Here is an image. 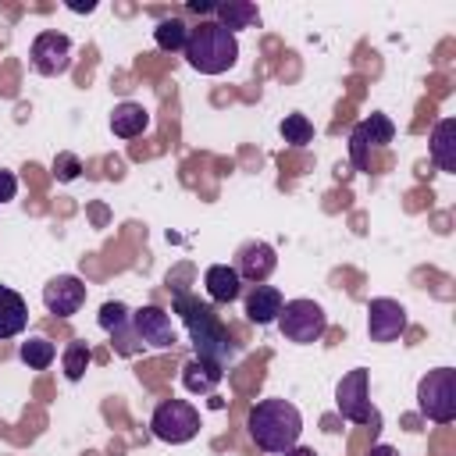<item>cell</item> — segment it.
<instances>
[{
    "label": "cell",
    "mask_w": 456,
    "mask_h": 456,
    "mask_svg": "<svg viewBox=\"0 0 456 456\" xmlns=\"http://www.w3.org/2000/svg\"><path fill=\"white\" fill-rule=\"evenodd\" d=\"M246 428H249V438L260 452H271V456H281L289 452L292 445H299V435H303V413L281 399V395H271V399H256L249 406V417H246Z\"/></svg>",
    "instance_id": "cell-1"
},
{
    "label": "cell",
    "mask_w": 456,
    "mask_h": 456,
    "mask_svg": "<svg viewBox=\"0 0 456 456\" xmlns=\"http://www.w3.org/2000/svg\"><path fill=\"white\" fill-rule=\"evenodd\" d=\"M182 53H185L192 71H200V75H224L239 61V36H232L217 21H200L196 28H189V39H185Z\"/></svg>",
    "instance_id": "cell-2"
},
{
    "label": "cell",
    "mask_w": 456,
    "mask_h": 456,
    "mask_svg": "<svg viewBox=\"0 0 456 456\" xmlns=\"http://www.w3.org/2000/svg\"><path fill=\"white\" fill-rule=\"evenodd\" d=\"M178 310H182V317H185V324H189V335H192L196 356H200V360H214V363L228 367V363L235 360V353H239V349H235L232 335L221 328L217 314H214L210 306H203V303L189 299V296H178Z\"/></svg>",
    "instance_id": "cell-3"
},
{
    "label": "cell",
    "mask_w": 456,
    "mask_h": 456,
    "mask_svg": "<svg viewBox=\"0 0 456 456\" xmlns=\"http://www.w3.org/2000/svg\"><path fill=\"white\" fill-rule=\"evenodd\" d=\"M417 413L431 424L456 420V370L435 367L417 381Z\"/></svg>",
    "instance_id": "cell-4"
},
{
    "label": "cell",
    "mask_w": 456,
    "mask_h": 456,
    "mask_svg": "<svg viewBox=\"0 0 456 456\" xmlns=\"http://www.w3.org/2000/svg\"><path fill=\"white\" fill-rule=\"evenodd\" d=\"M274 324H278V331H281L285 342L314 346V342H321L324 331H328V314H324L321 303H314V299H285Z\"/></svg>",
    "instance_id": "cell-5"
},
{
    "label": "cell",
    "mask_w": 456,
    "mask_h": 456,
    "mask_svg": "<svg viewBox=\"0 0 456 456\" xmlns=\"http://www.w3.org/2000/svg\"><path fill=\"white\" fill-rule=\"evenodd\" d=\"M150 431L167 445H185L200 435V410L189 399H164L150 417Z\"/></svg>",
    "instance_id": "cell-6"
},
{
    "label": "cell",
    "mask_w": 456,
    "mask_h": 456,
    "mask_svg": "<svg viewBox=\"0 0 456 456\" xmlns=\"http://www.w3.org/2000/svg\"><path fill=\"white\" fill-rule=\"evenodd\" d=\"M335 410L349 424H378V410L370 406V370L353 367L335 385Z\"/></svg>",
    "instance_id": "cell-7"
},
{
    "label": "cell",
    "mask_w": 456,
    "mask_h": 456,
    "mask_svg": "<svg viewBox=\"0 0 456 456\" xmlns=\"http://www.w3.org/2000/svg\"><path fill=\"white\" fill-rule=\"evenodd\" d=\"M28 64L43 78L64 75L71 68V39L64 32H57V28H43L28 46Z\"/></svg>",
    "instance_id": "cell-8"
},
{
    "label": "cell",
    "mask_w": 456,
    "mask_h": 456,
    "mask_svg": "<svg viewBox=\"0 0 456 456\" xmlns=\"http://www.w3.org/2000/svg\"><path fill=\"white\" fill-rule=\"evenodd\" d=\"M132 328H135V338H139L142 349L164 353V349H175V346H178L175 321H171V314H167L164 306H157V303H146V306L132 310Z\"/></svg>",
    "instance_id": "cell-9"
},
{
    "label": "cell",
    "mask_w": 456,
    "mask_h": 456,
    "mask_svg": "<svg viewBox=\"0 0 456 456\" xmlns=\"http://www.w3.org/2000/svg\"><path fill=\"white\" fill-rule=\"evenodd\" d=\"M395 139V125L388 121V114L374 110L370 118L356 121L353 132H349V157L356 164V171H367L370 167V150L374 146H388Z\"/></svg>",
    "instance_id": "cell-10"
},
{
    "label": "cell",
    "mask_w": 456,
    "mask_h": 456,
    "mask_svg": "<svg viewBox=\"0 0 456 456\" xmlns=\"http://www.w3.org/2000/svg\"><path fill=\"white\" fill-rule=\"evenodd\" d=\"M274 267H278V253H274V246L264 242V239H246V242L235 249V256H232V271L242 278V285H246V281H249V285H264V281L274 274Z\"/></svg>",
    "instance_id": "cell-11"
},
{
    "label": "cell",
    "mask_w": 456,
    "mask_h": 456,
    "mask_svg": "<svg viewBox=\"0 0 456 456\" xmlns=\"http://www.w3.org/2000/svg\"><path fill=\"white\" fill-rule=\"evenodd\" d=\"M100 328L110 335V346H114V353H121V356H135V353H142V346H139V338H135V328H132V306H125L121 299H107L103 306H100Z\"/></svg>",
    "instance_id": "cell-12"
},
{
    "label": "cell",
    "mask_w": 456,
    "mask_h": 456,
    "mask_svg": "<svg viewBox=\"0 0 456 456\" xmlns=\"http://www.w3.org/2000/svg\"><path fill=\"white\" fill-rule=\"evenodd\" d=\"M406 331V306L392 296H378L367 303V335L370 342H395Z\"/></svg>",
    "instance_id": "cell-13"
},
{
    "label": "cell",
    "mask_w": 456,
    "mask_h": 456,
    "mask_svg": "<svg viewBox=\"0 0 456 456\" xmlns=\"http://www.w3.org/2000/svg\"><path fill=\"white\" fill-rule=\"evenodd\" d=\"M43 306L53 317H71L86 306V281L78 274H57L43 285Z\"/></svg>",
    "instance_id": "cell-14"
},
{
    "label": "cell",
    "mask_w": 456,
    "mask_h": 456,
    "mask_svg": "<svg viewBox=\"0 0 456 456\" xmlns=\"http://www.w3.org/2000/svg\"><path fill=\"white\" fill-rule=\"evenodd\" d=\"M281 303H285L281 289H274V285H249L246 296H242V314H246L249 324H260L264 328V324H274L278 321Z\"/></svg>",
    "instance_id": "cell-15"
},
{
    "label": "cell",
    "mask_w": 456,
    "mask_h": 456,
    "mask_svg": "<svg viewBox=\"0 0 456 456\" xmlns=\"http://www.w3.org/2000/svg\"><path fill=\"white\" fill-rule=\"evenodd\" d=\"M428 153L438 164V171H456V118H438L428 139Z\"/></svg>",
    "instance_id": "cell-16"
},
{
    "label": "cell",
    "mask_w": 456,
    "mask_h": 456,
    "mask_svg": "<svg viewBox=\"0 0 456 456\" xmlns=\"http://www.w3.org/2000/svg\"><path fill=\"white\" fill-rule=\"evenodd\" d=\"M221 378H224V367L214 363V360L192 356V360H185V367H182V385H185V392H192V395H214V388L221 385Z\"/></svg>",
    "instance_id": "cell-17"
},
{
    "label": "cell",
    "mask_w": 456,
    "mask_h": 456,
    "mask_svg": "<svg viewBox=\"0 0 456 456\" xmlns=\"http://www.w3.org/2000/svg\"><path fill=\"white\" fill-rule=\"evenodd\" d=\"M203 289L210 303H235L242 296V278L232 271V264H210L203 271Z\"/></svg>",
    "instance_id": "cell-18"
},
{
    "label": "cell",
    "mask_w": 456,
    "mask_h": 456,
    "mask_svg": "<svg viewBox=\"0 0 456 456\" xmlns=\"http://www.w3.org/2000/svg\"><path fill=\"white\" fill-rule=\"evenodd\" d=\"M146 128H150V110H146L142 103H135V100L114 103V110H110V132H114L118 139H135V135H142Z\"/></svg>",
    "instance_id": "cell-19"
},
{
    "label": "cell",
    "mask_w": 456,
    "mask_h": 456,
    "mask_svg": "<svg viewBox=\"0 0 456 456\" xmlns=\"http://www.w3.org/2000/svg\"><path fill=\"white\" fill-rule=\"evenodd\" d=\"M25 324H28V303L14 289L0 285V342L21 335Z\"/></svg>",
    "instance_id": "cell-20"
},
{
    "label": "cell",
    "mask_w": 456,
    "mask_h": 456,
    "mask_svg": "<svg viewBox=\"0 0 456 456\" xmlns=\"http://www.w3.org/2000/svg\"><path fill=\"white\" fill-rule=\"evenodd\" d=\"M214 14H217V25H224L232 36H235L239 28H249V25L260 21L256 4H249V0H224V4L214 7Z\"/></svg>",
    "instance_id": "cell-21"
},
{
    "label": "cell",
    "mask_w": 456,
    "mask_h": 456,
    "mask_svg": "<svg viewBox=\"0 0 456 456\" xmlns=\"http://www.w3.org/2000/svg\"><path fill=\"white\" fill-rule=\"evenodd\" d=\"M18 356H21V363H25L28 370H46V367L57 360V346H53L50 338H43V335H32V338H25V342L18 346Z\"/></svg>",
    "instance_id": "cell-22"
},
{
    "label": "cell",
    "mask_w": 456,
    "mask_h": 456,
    "mask_svg": "<svg viewBox=\"0 0 456 456\" xmlns=\"http://www.w3.org/2000/svg\"><path fill=\"white\" fill-rule=\"evenodd\" d=\"M185 39H189V25L182 18H160L157 28H153V43L164 53H182L185 50Z\"/></svg>",
    "instance_id": "cell-23"
},
{
    "label": "cell",
    "mask_w": 456,
    "mask_h": 456,
    "mask_svg": "<svg viewBox=\"0 0 456 456\" xmlns=\"http://www.w3.org/2000/svg\"><path fill=\"white\" fill-rule=\"evenodd\" d=\"M89 360H93V353H89V342H82V338L68 342V346H64V353H61V367H64V378H68V381H82V374H86Z\"/></svg>",
    "instance_id": "cell-24"
},
{
    "label": "cell",
    "mask_w": 456,
    "mask_h": 456,
    "mask_svg": "<svg viewBox=\"0 0 456 456\" xmlns=\"http://www.w3.org/2000/svg\"><path fill=\"white\" fill-rule=\"evenodd\" d=\"M278 132H281V139H285L289 146H306V142H314V125H310L306 114H285L281 125H278Z\"/></svg>",
    "instance_id": "cell-25"
},
{
    "label": "cell",
    "mask_w": 456,
    "mask_h": 456,
    "mask_svg": "<svg viewBox=\"0 0 456 456\" xmlns=\"http://www.w3.org/2000/svg\"><path fill=\"white\" fill-rule=\"evenodd\" d=\"M78 175H82V160H78L75 153L61 150V153L53 157V178H57V182H75Z\"/></svg>",
    "instance_id": "cell-26"
},
{
    "label": "cell",
    "mask_w": 456,
    "mask_h": 456,
    "mask_svg": "<svg viewBox=\"0 0 456 456\" xmlns=\"http://www.w3.org/2000/svg\"><path fill=\"white\" fill-rule=\"evenodd\" d=\"M18 196V178L14 171H0V203H11Z\"/></svg>",
    "instance_id": "cell-27"
},
{
    "label": "cell",
    "mask_w": 456,
    "mask_h": 456,
    "mask_svg": "<svg viewBox=\"0 0 456 456\" xmlns=\"http://www.w3.org/2000/svg\"><path fill=\"white\" fill-rule=\"evenodd\" d=\"M367 456H399V449H395V445L378 442V445H370V452H367Z\"/></svg>",
    "instance_id": "cell-28"
},
{
    "label": "cell",
    "mask_w": 456,
    "mask_h": 456,
    "mask_svg": "<svg viewBox=\"0 0 456 456\" xmlns=\"http://www.w3.org/2000/svg\"><path fill=\"white\" fill-rule=\"evenodd\" d=\"M214 7H217V4H203V0H192V4H189V11H196V14H214Z\"/></svg>",
    "instance_id": "cell-29"
},
{
    "label": "cell",
    "mask_w": 456,
    "mask_h": 456,
    "mask_svg": "<svg viewBox=\"0 0 456 456\" xmlns=\"http://www.w3.org/2000/svg\"><path fill=\"white\" fill-rule=\"evenodd\" d=\"M281 456H317V452H314L310 445H292V449H289V452H281Z\"/></svg>",
    "instance_id": "cell-30"
}]
</instances>
